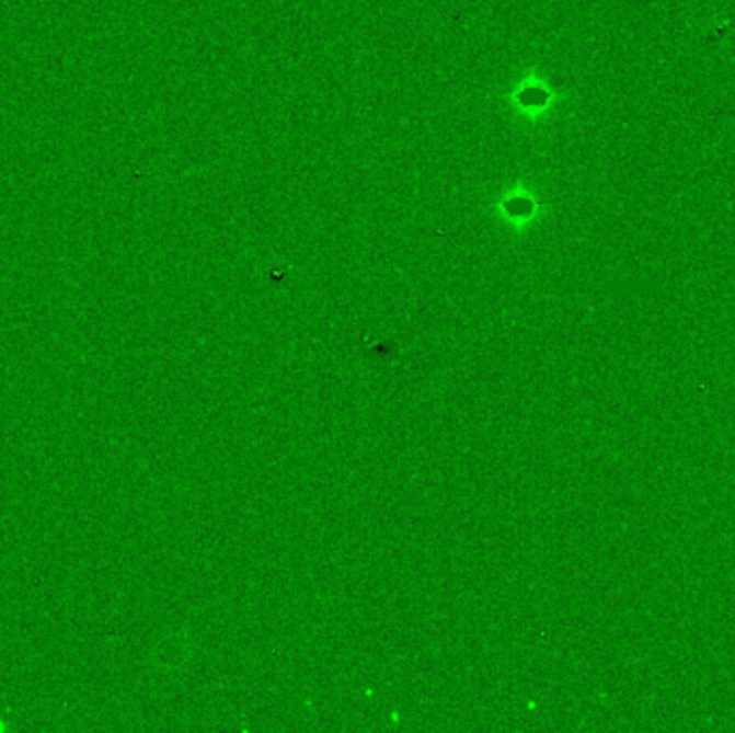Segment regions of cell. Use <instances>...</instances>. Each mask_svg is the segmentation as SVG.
Listing matches in <instances>:
<instances>
[{"label": "cell", "instance_id": "1", "mask_svg": "<svg viewBox=\"0 0 735 733\" xmlns=\"http://www.w3.org/2000/svg\"><path fill=\"white\" fill-rule=\"evenodd\" d=\"M506 102L512 113L527 121H536L542 111L549 108L551 91L542 82H538L536 73H527L512 82L506 93Z\"/></svg>", "mask_w": 735, "mask_h": 733}, {"label": "cell", "instance_id": "2", "mask_svg": "<svg viewBox=\"0 0 735 733\" xmlns=\"http://www.w3.org/2000/svg\"><path fill=\"white\" fill-rule=\"evenodd\" d=\"M495 216L504 225V228L520 232V230H525V226L538 216V201L520 183L509 185L499 194V198L495 203Z\"/></svg>", "mask_w": 735, "mask_h": 733}]
</instances>
